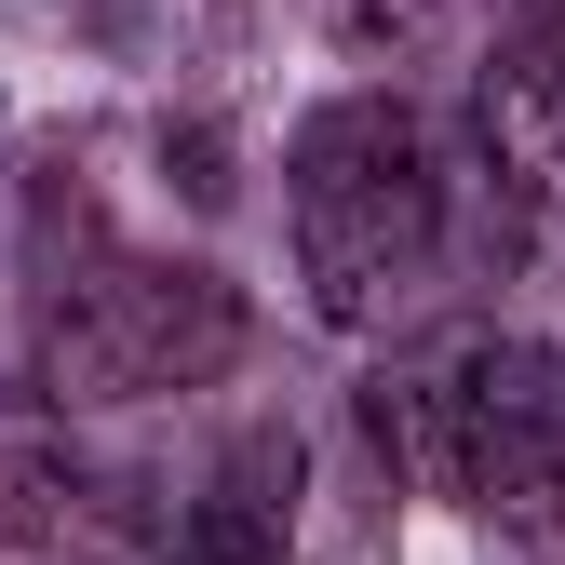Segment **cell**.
Returning a JSON list of instances; mask_svg holds the SVG:
<instances>
[{
    "label": "cell",
    "instance_id": "obj_1",
    "mask_svg": "<svg viewBox=\"0 0 565 565\" xmlns=\"http://www.w3.org/2000/svg\"><path fill=\"white\" fill-rule=\"evenodd\" d=\"M28 337H41V391L162 404V391H216L243 364V297L189 256L108 243L82 189H41V216H28Z\"/></svg>",
    "mask_w": 565,
    "mask_h": 565
},
{
    "label": "cell",
    "instance_id": "obj_2",
    "mask_svg": "<svg viewBox=\"0 0 565 565\" xmlns=\"http://www.w3.org/2000/svg\"><path fill=\"white\" fill-rule=\"evenodd\" d=\"M282 216H297V282L323 323H404L417 282L445 269V162L404 95H323L282 149Z\"/></svg>",
    "mask_w": 565,
    "mask_h": 565
},
{
    "label": "cell",
    "instance_id": "obj_3",
    "mask_svg": "<svg viewBox=\"0 0 565 565\" xmlns=\"http://www.w3.org/2000/svg\"><path fill=\"white\" fill-rule=\"evenodd\" d=\"M364 417L431 499L512 525V539L565 525V350L552 337H445L417 364H391Z\"/></svg>",
    "mask_w": 565,
    "mask_h": 565
},
{
    "label": "cell",
    "instance_id": "obj_4",
    "mask_svg": "<svg viewBox=\"0 0 565 565\" xmlns=\"http://www.w3.org/2000/svg\"><path fill=\"white\" fill-rule=\"evenodd\" d=\"M0 539L14 552H121V471L67 431V404L41 377H0Z\"/></svg>",
    "mask_w": 565,
    "mask_h": 565
},
{
    "label": "cell",
    "instance_id": "obj_5",
    "mask_svg": "<svg viewBox=\"0 0 565 565\" xmlns=\"http://www.w3.org/2000/svg\"><path fill=\"white\" fill-rule=\"evenodd\" d=\"M297 539V431H230V458L202 471V499L175 525V565H282Z\"/></svg>",
    "mask_w": 565,
    "mask_h": 565
}]
</instances>
